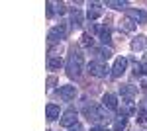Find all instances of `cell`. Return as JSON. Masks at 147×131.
Instances as JSON below:
<instances>
[{"mask_svg":"<svg viewBox=\"0 0 147 131\" xmlns=\"http://www.w3.org/2000/svg\"><path fill=\"white\" fill-rule=\"evenodd\" d=\"M98 35H100V41L104 45H110V43H112V33H110V30H108V28H102Z\"/></svg>","mask_w":147,"mask_h":131,"instance_id":"cell-18","label":"cell"},{"mask_svg":"<svg viewBox=\"0 0 147 131\" xmlns=\"http://www.w3.org/2000/svg\"><path fill=\"white\" fill-rule=\"evenodd\" d=\"M45 114H47V120H49V121L59 120V106H55V104H47Z\"/></svg>","mask_w":147,"mask_h":131,"instance_id":"cell-14","label":"cell"},{"mask_svg":"<svg viewBox=\"0 0 147 131\" xmlns=\"http://www.w3.org/2000/svg\"><path fill=\"white\" fill-rule=\"evenodd\" d=\"M90 131H108V129H102V127H92Z\"/></svg>","mask_w":147,"mask_h":131,"instance_id":"cell-27","label":"cell"},{"mask_svg":"<svg viewBox=\"0 0 147 131\" xmlns=\"http://www.w3.org/2000/svg\"><path fill=\"white\" fill-rule=\"evenodd\" d=\"M137 123L141 127H147V110H137Z\"/></svg>","mask_w":147,"mask_h":131,"instance_id":"cell-20","label":"cell"},{"mask_svg":"<svg viewBox=\"0 0 147 131\" xmlns=\"http://www.w3.org/2000/svg\"><path fill=\"white\" fill-rule=\"evenodd\" d=\"M84 116H86L88 121H94V123H106V120H108L106 110L102 108V106H94V104L84 108Z\"/></svg>","mask_w":147,"mask_h":131,"instance_id":"cell-2","label":"cell"},{"mask_svg":"<svg viewBox=\"0 0 147 131\" xmlns=\"http://www.w3.org/2000/svg\"><path fill=\"white\" fill-rule=\"evenodd\" d=\"M136 26H137V24L134 22L131 18H125L124 22H122V28H124L125 32H134V30H136Z\"/></svg>","mask_w":147,"mask_h":131,"instance_id":"cell-21","label":"cell"},{"mask_svg":"<svg viewBox=\"0 0 147 131\" xmlns=\"http://www.w3.org/2000/svg\"><path fill=\"white\" fill-rule=\"evenodd\" d=\"M131 49H134V51H143V49H147V37L145 35L134 37V39H131Z\"/></svg>","mask_w":147,"mask_h":131,"instance_id":"cell-10","label":"cell"},{"mask_svg":"<svg viewBox=\"0 0 147 131\" xmlns=\"http://www.w3.org/2000/svg\"><path fill=\"white\" fill-rule=\"evenodd\" d=\"M71 24L75 26V28H80L82 26V12L79 8H73L71 10Z\"/></svg>","mask_w":147,"mask_h":131,"instance_id":"cell-13","label":"cell"},{"mask_svg":"<svg viewBox=\"0 0 147 131\" xmlns=\"http://www.w3.org/2000/svg\"><path fill=\"white\" fill-rule=\"evenodd\" d=\"M69 33V26L67 24H59V26H55L51 32H49V41L51 43H59L61 39H65Z\"/></svg>","mask_w":147,"mask_h":131,"instance_id":"cell-4","label":"cell"},{"mask_svg":"<svg viewBox=\"0 0 147 131\" xmlns=\"http://www.w3.org/2000/svg\"><path fill=\"white\" fill-rule=\"evenodd\" d=\"M47 16H53V2H47Z\"/></svg>","mask_w":147,"mask_h":131,"instance_id":"cell-24","label":"cell"},{"mask_svg":"<svg viewBox=\"0 0 147 131\" xmlns=\"http://www.w3.org/2000/svg\"><path fill=\"white\" fill-rule=\"evenodd\" d=\"M69 131H84V129H82V125H80V123H75L73 127H69Z\"/></svg>","mask_w":147,"mask_h":131,"instance_id":"cell-25","label":"cell"},{"mask_svg":"<svg viewBox=\"0 0 147 131\" xmlns=\"http://www.w3.org/2000/svg\"><path fill=\"white\" fill-rule=\"evenodd\" d=\"M77 118H79V114H77V110H67L65 114H63V118H61V125L63 127H73L75 123H77Z\"/></svg>","mask_w":147,"mask_h":131,"instance_id":"cell-6","label":"cell"},{"mask_svg":"<svg viewBox=\"0 0 147 131\" xmlns=\"http://www.w3.org/2000/svg\"><path fill=\"white\" fill-rule=\"evenodd\" d=\"M98 55H100L102 59H110V57H112V49H110V47H100V49H98Z\"/></svg>","mask_w":147,"mask_h":131,"instance_id":"cell-22","label":"cell"},{"mask_svg":"<svg viewBox=\"0 0 147 131\" xmlns=\"http://www.w3.org/2000/svg\"><path fill=\"white\" fill-rule=\"evenodd\" d=\"M102 104H104V108H108L110 112H116L118 110V98H116V94H104L102 96Z\"/></svg>","mask_w":147,"mask_h":131,"instance_id":"cell-8","label":"cell"},{"mask_svg":"<svg viewBox=\"0 0 147 131\" xmlns=\"http://www.w3.org/2000/svg\"><path fill=\"white\" fill-rule=\"evenodd\" d=\"M84 67V57L79 47H69V59H67V75L71 78H79Z\"/></svg>","mask_w":147,"mask_h":131,"instance_id":"cell-1","label":"cell"},{"mask_svg":"<svg viewBox=\"0 0 147 131\" xmlns=\"http://www.w3.org/2000/svg\"><path fill=\"white\" fill-rule=\"evenodd\" d=\"M110 71H112V69H108V65H104L100 61H92L90 65H88V73L96 78H106L110 75Z\"/></svg>","mask_w":147,"mask_h":131,"instance_id":"cell-3","label":"cell"},{"mask_svg":"<svg viewBox=\"0 0 147 131\" xmlns=\"http://www.w3.org/2000/svg\"><path fill=\"white\" fill-rule=\"evenodd\" d=\"M136 92H137V88L131 86V84H124V86H120V94H122L125 100H134Z\"/></svg>","mask_w":147,"mask_h":131,"instance_id":"cell-11","label":"cell"},{"mask_svg":"<svg viewBox=\"0 0 147 131\" xmlns=\"http://www.w3.org/2000/svg\"><path fill=\"white\" fill-rule=\"evenodd\" d=\"M127 18H131L136 24H147V12H143V10H127Z\"/></svg>","mask_w":147,"mask_h":131,"instance_id":"cell-9","label":"cell"},{"mask_svg":"<svg viewBox=\"0 0 147 131\" xmlns=\"http://www.w3.org/2000/svg\"><path fill=\"white\" fill-rule=\"evenodd\" d=\"M106 6L108 8H114V10H124V8H127V2L125 0H108Z\"/></svg>","mask_w":147,"mask_h":131,"instance_id":"cell-17","label":"cell"},{"mask_svg":"<svg viewBox=\"0 0 147 131\" xmlns=\"http://www.w3.org/2000/svg\"><path fill=\"white\" fill-rule=\"evenodd\" d=\"M125 71H127V59H125V57H118L116 63H114V67H112V77L120 78Z\"/></svg>","mask_w":147,"mask_h":131,"instance_id":"cell-5","label":"cell"},{"mask_svg":"<svg viewBox=\"0 0 147 131\" xmlns=\"http://www.w3.org/2000/svg\"><path fill=\"white\" fill-rule=\"evenodd\" d=\"M125 125H127V118H125V116H118V118H116V121H114V131L125 129Z\"/></svg>","mask_w":147,"mask_h":131,"instance_id":"cell-19","label":"cell"},{"mask_svg":"<svg viewBox=\"0 0 147 131\" xmlns=\"http://www.w3.org/2000/svg\"><path fill=\"white\" fill-rule=\"evenodd\" d=\"M141 67H143V73H147V59L143 61V65H141Z\"/></svg>","mask_w":147,"mask_h":131,"instance_id":"cell-26","label":"cell"},{"mask_svg":"<svg viewBox=\"0 0 147 131\" xmlns=\"http://www.w3.org/2000/svg\"><path fill=\"white\" fill-rule=\"evenodd\" d=\"M59 96H61V100H65V102H71V100L77 96V88L71 86V84H65V86L59 88Z\"/></svg>","mask_w":147,"mask_h":131,"instance_id":"cell-7","label":"cell"},{"mask_svg":"<svg viewBox=\"0 0 147 131\" xmlns=\"http://www.w3.org/2000/svg\"><path fill=\"white\" fill-rule=\"evenodd\" d=\"M61 65H63V59L59 55H49V59H47L49 71H57V69H61Z\"/></svg>","mask_w":147,"mask_h":131,"instance_id":"cell-12","label":"cell"},{"mask_svg":"<svg viewBox=\"0 0 147 131\" xmlns=\"http://www.w3.org/2000/svg\"><path fill=\"white\" fill-rule=\"evenodd\" d=\"M80 43H82V45H86V47H88V45L92 47V43H94V39L90 37V33H82V37H80Z\"/></svg>","mask_w":147,"mask_h":131,"instance_id":"cell-23","label":"cell"},{"mask_svg":"<svg viewBox=\"0 0 147 131\" xmlns=\"http://www.w3.org/2000/svg\"><path fill=\"white\" fill-rule=\"evenodd\" d=\"M98 16H100V4H98V2H92L88 12H86V18H88V20H96Z\"/></svg>","mask_w":147,"mask_h":131,"instance_id":"cell-15","label":"cell"},{"mask_svg":"<svg viewBox=\"0 0 147 131\" xmlns=\"http://www.w3.org/2000/svg\"><path fill=\"white\" fill-rule=\"evenodd\" d=\"M136 112V106H134V100H124L122 102V116H129V114H134Z\"/></svg>","mask_w":147,"mask_h":131,"instance_id":"cell-16","label":"cell"}]
</instances>
